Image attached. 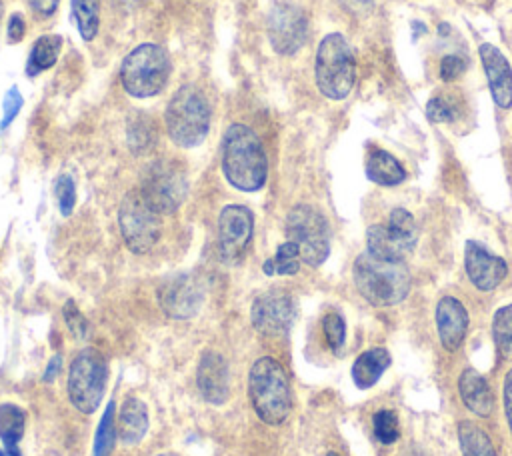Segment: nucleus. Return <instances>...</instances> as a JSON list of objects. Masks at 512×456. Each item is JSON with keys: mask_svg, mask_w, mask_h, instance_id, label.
Here are the masks:
<instances>
[{"mask_svg": "<svg viewBox=\"0 0 512 456\" xmlns=\"http://www.w3.org/2000/svg\"><path fill=\"white\" fill-rule=\"evenodd\" d=\"M166 130L170 140L182 148L204 142L210 128V104L202 90L186 84L174 92L166 106Z\"/></svg>", "mask_w": 512, "mask_h": 456, "instance_id": "nucleus-4", "label": "nucleus"}, {"mask_svg": "<svg viewBox=\"0 0 512 456\" xmlns=\"http://www.w3.org/2000/svg\"><path fill=\"white\" fill-rule=\"evenodd\" d=\"M390 362H392L390 352L384 348H370L362 352L352 364V370H350L352 382L360 390L372 388L380 380L384 370L390 366Z\"/></svg>", "mask_w": 512, "mask_h": 456, "instance_id": "nucleus-22", "label": "nucleus"}, {"mask_svg": "<svg viewBox=\"0 0 512 456\" xmlns=\"http://www.w3.org/2000/svg\"><path fill=\"white\" fill-rule=\"evenodd\" d=\"M204 300V286L194 274H176L158 288V304L170 318H192Z\"/></svg>", "mask_w": 512, "mask_h": 456, "instance_id": "nucleus-14", "label": "nucleus"}, {"mask_svg": "<svg viewBox=\"0 0 512 456\" xmlns=\"http://www.w3.org/2000/svg\"><path fill=\"white\" fill-rule=\"evenodd\" d=\"M504 412H506L508 428L512 432V370L504 378Z\"/></svg>", "mask_w": 512, "mask_h": 456, "instance_id": "nucleus-39", "label": "nucleus"}, {"mask_svg": "<svg viewBox=\"0 0 512 456\" xmlns=\"http://www.w3.org/2000/svg\"><path fill=\"white\" fill-rule=\"evenodd\" d=\"M138 190L160 214H172L186 198V172L174 160H158L146 168Z\"/></svg>", "mask_w": 512, "mask_h": 456, "instance_id": "nucleus-11", "label": "nucleus"}, {"mask_svg": "<svg viewBox=\"0 0 512 456\" xmlns=\"http://www.w3.org/2000/svg\"><path fill=\"white\" fill-rule=\"evenodd\" d=\"M106 374L108 366L98 350L86 348L74 358L68 374V398L74 408L82 414H92L100 406L106 388Z\"/></svg>", "mask_w": 512, "mask_h": 456, "instance_id": "nucleus-9", "label": "nucleus"}, {"mask_svg": "<svg viewBox=\"0 0 512 456\" xmlns=\"http://www.w3.org/2000/svg\"><path fill=\"white\" fill-rule=\"evenodd\" d=\"M0 18H2V0H0Z\"/></svg>", "mask_w": 512, "mask_h": 456, "instance_id": "nucleus-45", "label": "nucleus"}, {"mask_svg": "<svg viewBox=\"0 0 512 456\" xmlns=\"http://www.w3.org/2000/svg\"><path fill=\"white\" fill-rule=\"evenodd\" d=\"M4 116H2V122H0V128L4 130V128H8V124L16 118V114H18V110L22 108V94L18 92V88L16 86H12L8 92H6V96H4Z\"/></svg>", "mask_w": 512, "mask_h": 456, "instance_id": "nucleus-36", "label": "nucleus"}, {"mask_svg": "<svg viewBox=\"0 0 512 456\" xmlns=\"http://www.w3.org/2000/svg\"><path fill=\"white\" fill-rule=\"evenodd\" d=\"M24 30H26V24H24L22 16L20 14H12L10 20H8V42L18 44L24 38Z\"/></svg>", "mask_w": 512, "mask_h": 456, "instance_id": "nucleus-38", "label": "nucleus"}, {"mask_svg": "<svg viewBox=\"0 0 512 456\" xmlns=\"http://www.w3.org/2000/svg\"><path fill=\"white\" fill-rule=\"evenodd\" d=\"M28 2H30L32 10H34L38 16L48 18V16H52V14L56 12L60 0H28Z\"/></svg>", "mask_w": 512, "mask_h": 456, "instance_id": "nucleus-40", "label": "nucleus"}, {"mask_svg": "<svg viewBox=\"0 0 512 456\" xmlns=\"http://www.w3.org/2000/svg\"><path fill=\"white\" fill-rule=\"evenodd\" d=\"M416 240V220L406 208H394L386 224H372L366 230V250L384 260L404 262Z\"/></svg>", "mask_w": 512, "mask_h": 456, "instance_id": "nucleus-10", "label": "nucleus"}, {"mask_svg": "<svg viewBox=\"0 0 512 456\" xmlns=\"http://www.w3.org/2000/svg\"><path fill=\"white\" fill-rule=\"evenodd\" d=\"M60 46H62V38L56 36V34H46V36H40L30 54H28V60H26V74L28 76H36L48 68H52L58 60V54H60Z\"/></svg>", "mask_w": 512, "mask_h": 456, "instance_id": "nucleus-25", "label": "nucleus"}, {"mask_svg": "<svg viewBox=\"0 0 512 456\" xmlns=\"http://www.w3.org/2000/svg\"><path fill=\"white\" fill-rule=\"evenodd\" d=\"M116 430L124 444H138L148 430V410L140 398H126L116 418Z\"/></svg>", "mask_w": 512, "mask_h": 456, "instance_id": "nucleus-21", "label": "nucleus"}, {"mask_svg": "<svg viewBox=\"0 0 512 456\" xmlns=\"http://www.w3.org/2000/svg\"><path fill=\"white\" fill-rule=\"evenodd\" d=\"M54 194H56L58 208H60L62 216H70L74 210V202H76V186L68 174L58 176V180L54 184Z\"/></svg>", "mask_w": 512, "mask_h": 456, "instance_id": "nucleus-33", "label": "nucleus"}, {"mask_svg": "<svg viewBox=\"0 0 512 456\" xmlns=\"http://www.w3.org/2000/svg\"><path fill=\"white\" fill-rule=\"evenodd\" d=\"M478 54L486 72V80H488V88L494 104L504 110L510 108L512 106V66L508 58L492 44H480Z\"/></svg>", "mask_w": 512, "mask_h": 456, "instance_id": "nucleus-18", "label": "nucleus"}, {"mask_svg": "<svg viewBox=\"0 0 512 456\" xmlns=\"http://www.w3.org/2000/svg\"><path fill=\"white\" fill-rule=\"evenodd\" d=\"M248 396L258 418L270 426L282 424L292 408L290 384L284 368L270 356L258 358L248 374Z\"/></svg>", "mask_w": 512, "mask_h": 456, "instance_id": "nucleus-3", "label": "nucleus"}, {"mask_svg": "<svg viewBox=\"0 0 512 456\" xmlns=\"http://www.w3.org/2000/svg\"><path fill=\"white\" fill-rule=\"evenodd\" d=\"M492 338L498 356L502 360H512V304H506L494 312Z\"/></svg>", "mask_w": 512, "mask_h": 456, "instance_id": "nucleus-29", "label": "nucleus"}, {"mask_svg": "<svg viewBox=\"0 0 512 456\" xmlns=\"http://www.w3.org/2000/svg\"><path fill=\"white\" fill-rule=\"evenodd\" d=\"M254 216L242 204H228L218 216V252L228 264L238 262L252 238Z\"/></svg>", "mask_w": 512, "mask_h": 456, "instance_id": "nucleus-12", "label": "nucleus"}, {"mask_svg": "<svg viewBox=\"0 0 512 456\" xmlns=\"http://www.w3.org/2000/svg\"><path fill=\"white\" fill-rule=\"evenodd\" d=\"M156 456H176V454H170V452H164V454H156Z\"/></svg>", "mask_w": 512, "mask_h": 456, "instance_id": "nucleus-43", "label": "nucleus"}, {"mask_svg": "<svg viewBox=\"0 0 512 456\" xmlns=\"http://www.w3.org/2000/svg\"><path fill=\"white\" fill-rule=\"evenodd\" d=\"M286 236L298 246L302 262L308 266H320L330 254L328 222L314 206L298 204L288 212Z\"/></svg>", "mask_w": 512, "mask_h": 456, "instance_id": "nucleus-8", "label": "nucleus"}, {"mask_svg": "<svg viewBox=\"0 0 512 456\" xmlns=\"http://www.w3.org/2000/svg\"><path fill=\"white\" fill-rule=\"evenodd\" d=\"M352 276L358 292L372 306H394L408 296L412 286L404 262L384 260L368 250L356 258Z\"/></svg>", "mask_w": 512, "mask_h": 456, "instance_id": "nucleus-2", "label": "nucleus"}, {"mask_svg": "<svg viewBox=\"0 0 512 456\" xmlns=\"http://www.w3.org/2000/svg\"><path fill=\"white\" fill-rule=\"evenodd\" d=\"M322 332L332 350H340L346 342V324L338 312H328L322 318Z\"/></svg>", "mask_w": 512, "mask_h": 456, "instance_id": "nucleus-32", "label": "nucleus"}, {"mask_svg": "<svg viewBox=\"0 0 512 456\" xmlns=\"http://www.w3.org/2000/svg\"><path fill=\"white\" fill-rule=\"evenodd\" d=\"M114 402L106 404L104 416L100 420V426L96 430V438H94V456H110L112 448H114V440L118 436L116 430V420H114Z\"/></svg>", "mask_w": 512, "mask_h": 456, "instance_id": "nucleus-30", "label": "nucleus"}, {"mask_svg": "<svg viewBox=\"0 0 512 456\" xmlns=\"http://www.w3.org/2000/svg\"><path fill=\"white\" fill-rule=\"evenodd\" d=\"M372 426H374L376 440L382 442V444H392L400 436L398 416L392 410H378L372 418Z\"/></svg>", "mask_w": 512, "mask_h": 456, "instance_id": "nucleus-31", "label": "nucleus"}, {"mask_svg": "<svg viewBox=\"0 0 512 456\" xmlns=\"http://www.w3.org/2000/svg\"><path fill=\"white\" fill-rule=\"evenodd\" d=\"M196 384L202 398L210 404H224L230 396V374L228 364L222 354L214 350H204L198 362Z\"/></svg>", "mask_w": 512, "mask_h": 456, "instance_id": "nucleus-17", "label": "nucleus"}, {"mask_svg": "<svg viewBox=\"0 0 512 456\" xmlns=\"http://www.w3.org/2000/svg\"><path fill=\"white\" fill-rule=\"evenodd\" d=\"M266 24L270 44L278 54L292 56L302 48L308 32V22L306 14L298 6L290 2L274 4Z\"/></svg>", "mask_w": 512, "mask_h": 456, "instance_id": "nucleus-13", "label": "nucleus"}, {"mask_svg": "<svg viewBox=\"0 0 512 456\" xmlns=\"http://www.w3.org/2000/svg\"><path fill=\"white\" fill-rule=\"evenodd\" d=\"M464 270L468 280L482 292L494 290L508 274L504 258L492 254L476 240H468L464 248Z\"/></svg>", "mask_w": 512, "mask_h": 456, "instance_id": "nucleus-16", "label": "nucleus"}, {"mask_svg": "<svg viewBox=\"0 0 512 456\" xmlns=\"http://www.w3.org/2000/svg\"><path fill=\"white\" fill-rule=\"evenodd\" d=\"M300 262H302V256H300L298 246L294 242L286 240L284 244L278 246L276 254L262 264V270L268 276H274V274L292 276L300 270Z\"/></svg>", "mask_w": 512, "mask_h": 456, "instance_id": "nucleus-27", "label": "nucleus"}, {"mask_svg": "<svg viewBox=\"0 0 512 456\" xmlns=\"http://www.w3.org/2000/svg\"><path fill=\"white\" fill-rule=\"evenodd\" d=\"M326 456H342V454H338V452H328Z\"/></svg>", "mask_w": 512, "mask_h": 456, "instance_id": "nucleus-42", "label": "nucleus"}, {"mask_svg": "<svg viewBox=\"0 0 512 456\" xmlns=\"http://www.w3.org/2000/svg\"><path fill=\"white\" fill-rule=\"evenodd\" d=\"M170 56L152 42L140 44L126 54L120 66V80L124 90L134 98L156 96L168 82Z\"/></svg>", "mask_w": 512, "mask_h": 456, "instance_id": "nucleus-6", "label": "nucleus"}, {"mask_svg": "<svg viewBox=\"0 0 512 456\" xmlns=\"http://www.w3.org/2000/svg\"><path fill=\"white\" fill-rule=\"evenodd\" d=\"M162 214L148 204L138 188L130 190L118 210V226L126 246L136 252H148L160 238Z\"/></svg>", "mask_w": 512, "mask_h": 456, "instance_id": "nucleus-7", "label": "nucleus"}, {"mask_svg": "<svg viewBox=\"0 0 512 456\" xmlns=\"http://www.w3.org/2000/svg\"><path fill=\"white\" fill-rule=\"evenodd\" d=\"M60 366H62L60 356H54V358L48 362V368H46V372H44V380H46V382L54 380V374L60 372Z\"/></svg>", "mask_w": 512, "mask_h": 456, "instance_id": "nucleus-41", "label": "nucleus"}, {"mask_svg": "<svg viewBox=\"0 0 512 456\" xmlns=\"http://www.w3.org/2000/svg\"><path fill=\"white\" fill-rule=\"evenodd\" d=\"M436 328L446 350L454 352L464 342L468 330V312L454 296H442L436 304Z\"/></svg>", "mask_w": 512, "mask_h": 456, "instance_id": "nucleus-19", "label": "nucleus"}, {"mask_svg": "<svg viewBox=\"0 0 512 456\" xmlns=\"http://www.w3.org/2000/svg\"><path fill=\"white\" fill-rule=\"evenodd\" d=\"M426 116L432 122H452L456 118V110L446 98L434 96L426 104Z\"/></svg>", "mask_w": 512, "mask_h": 456, "instance_id": "nucleus-35", "label": "nucleus"}, {"mask_svg": "<svg viewBox=\"0 0 512 456\" xmlns=\"http://www.w3.org/2000/svg\"><path fill=\"white\" fill-rule=\"evenodd\" d=\"M458 442L462 456H496L492 440L474 422L464 420L458 424Z\"/></svg>", "mask_w": 512, "mask_h": 456, "instance_id": "nucleus-26", "label": "nucleus"}, {"mask_svg": "<svg viewBox=\"0 0 512 456\" xmlns=\"http://www.w3.org/2000/svg\"><path fill=\"white\" fill-rule=\"evenodd\" d=\"M70 8L82 40H92L100 26V0H70Z\"/></svg>", "mask_w": 512, "mask_h": 456, "instance_id": "nucleus-28", "label": "nucleus"}, {"mask_svg": "<svg viewBox=\"0 0 512 456\" xmlns=\"http://www.w3.org/2000/svg\"><path fill=\"white\" fill-rule=\"evenodd\" d=\"M64 320H66V326H68V330L72 332L74 338H78V340L88 338V334H90L88 320L84 318V314L78 310V306L72 300H68L64 304Z\"/></svg>", "mask_w": 512, "mask_h": 456, "instance_id": "nucleus-34", "label": "nucleus"}, {"mask_svg": "<svg viewBox=\"0 0 512 456\" xmlns=\"http://www.w3.org/2000/svg\"><path fill=\"white\" fill-rule=\"evenodd\" d=\"M464 70H466V62L460 56L450 54V56H444L440 62V78L444 82L456 80Z\"/></svg>", "mask_w": 512, "mask_h": 456, "instance_id": "nucleus-37", "label": "nucleus"}, {"mask_svg": "<svg viewBox=\"0 0 512 456\" xmlns=\"http://www.w3.org/2000/svg\"><path fill=\"white\" fill-rule=\"evenodd\" d=\"M296 318V306L290 294L282 290H268L260 294L250 308L252 326L264 336L286 334Z\"/></svg>", "mask_w": 512, "mask_h": 456, "instance_id": "nucleus-15", "label": "nucleus"}, {"mask_svg": "<svg viewBox=\"0 0 512 456\" xmlns=\"http://www.w3.org/2000/svg\"><path fill=\"white\" fill-rule=\"evenodd\" d=\"M0 456H10V454H8V452H2V450H0Z\"/></svg>", "mask_w": 512, "mask_h": 456, "instance_id": "nucleus-44", "label": "nucleus"}, {"mask_svg": "<svg viewBox=\"0 0 512 456\" xmlns=\"http://www.w3.org/2000/svg\"><path fill=\"white\" fill-rule=\"evenodd\" d=\"M222 170L226 180L242 190L256 192L268 176V160L256 132L244 124H230L222 138Z\"/></svg>", "mask_w": 512, "mask_h": 456, "instance_id": "nucleus-1", "label": "nucleus"}, {"mask_svg": "<svg viewBox=\"0 0 512 456\" xmlns=\"http://www.w3.org/2000/svg\"><path fill=\"white\" fill-rule=\"evenodd\" d=\"M366 178L378 186H398L406 178V170L390 152L372 148L366 156Z\"/></svg>", "mask_w": 512, "mask_h": 456, "instance_id": "nucleus-23", "label": "nucleus"}, {"mask_svg": "<svg viewBox=\"0 0 512 456\" xmlns=\"http://www.w3.org/2000/svg\"><path fill=\"white\" fill-rule=\"evenodd\" d=\"M316 86L330 100H344L354 86L356 66L352 48L338 32L326 34L316 50Z\"/></svg>", "mask_w": 512, "mask_h": 456, "instance_id": "nucleus-5", "label": "nucleus"}, {"mask_svg": "<svg viewBox=\"0 0 512 456\" xmlns=\"http://www.w3.org/2000/svg\"><path fill=\"white\" fill-rule=\"evenodd\" d=\"M26 414L16 404H0V438L10 456H20V440L24 436Z\"/></svg>", "mask_w": 512, "mask_h": 456, "instance_id": "nucleus-24", "label": "nucleus"}, {"mask_svg": "<svg viewBox=\"0 0 512 456\" xmlns=\"http://www.w3.org/2000/svg\"><path fill=\"white\" fill-rule=\"evenodd\" d=\"M458 392L464 406L476 416H490L494 410V396L486 378L474 368H466L458 378Z\"/></svg>", "mask_w": 512, "mask_h": 456, "instance_id": "nucleus-20", "label": "nucleus"}]
</instances>
